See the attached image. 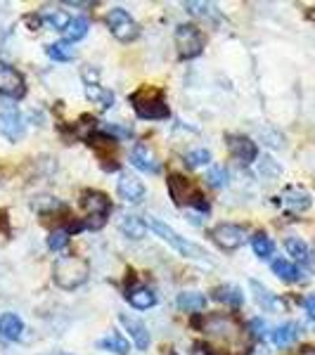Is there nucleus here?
Listing matches in <instances>:
<instances>
[{
  "instance_id": "obj_37",
  "label": "nucleus",
  "mask_w": 315,
  "mask_h": 355,
  "mask_svg": "<svg viewBox=\"0 0 315 355\" xmlns=\"http://www.w3.org/2000/svg\"><path fill=\"white\" fill-rule=\"evenodd\" d=\"M303 306H306V313L315 320V296H308V299L303 301Z\"/></svg>"
},
{
  "instance_id": "obj_23",
  "label": "nucleus",
  "mask_w": 315,
  "mask_h": 355,
  "mask_svg": "<svg viewBox=\"0 0 315 355\" xmlns=\"http://www.w3.org/2000/svg\"><path fill=\"white\" fill-rule=\"evenodd\" d=\"M178 308L187 313H199L206 308V296L199 294V291H182L178 296Z\"/></svg>"
},
{
  "instance_id": "obj_13",
  "label": "nucleus",
  "mask_w": 315,
  "mask_h": 355,
  "mask_svg": "<svg viewBox=\"0 0 315 355\" xmlns=\"http://www.w3.org/2000/svg\"><path fill=\"white\" fill-rule=\"evenodd\" d=\"M81 204H83V209L88 211L90 218H107V216H110V209H112V202L107 199V194L95 192V190L83 192Z\"/></svg>"
},
{
  "instance_id": "obj_35",
  "label": "nucleus",
  "mask_w": 315,
  "mask_h": 355,
  "mask_svg": "<svg viewBox=\"0 0 315 355\" xmlns=\"http://www.w3.org/2000/svg\"><path fill=\"white\" fill-rule=\"evenodd\" d=\"M33 209H36V211H41V214H45V211L62 209V204L57 202V199H53V197H38L36 202H33Z\"/></svg>"
},
{
  "instance_id": "obj_25",
  "label": "nucleus",
  "mask_w": 315,
  "mask_h": 355,
  "mask_svg": "<svg viewBox=\"0 0 315 355\" xmlns=\"http://www.w3.org/2000/svg\"><path fill=\"white\" fill-rule=\"evenodd\" d=\"M284 249H287V254L294 261L311 263V249H308V244L303 242L301 237H287V242H284Z\"/></svg>"
},
{
  "instance_id": "obj_32",
  "label": "nucleus",
  "mask_w": 315,
  "mask_h": 355,
  "mask_svg": "<svg viewBox=\"0 0 315 355\" xmlns=\"http://www.w3.org/2000/svg\"><path fill=\"white\" fill-rule=\"evenodd\" d=\"M206 182H209L211 187H216V190H219V187H223L228 182V171L223 168V166H214V168L206 173Z\"/></svg>"
},
{
  "instance_id": "obj_14",
  "label": "nucleus",
  "mask_w": 315,
  "mask_h": 355,
  "mask_svg": "<svg viewBox=\"0 0 315 355\" xmlns=\"http://www.w3.org/2000/svg\"><path fill=\"white\" fill-rule=\"evenodd\" d=\"M280 202H282L284 209H289V211H296V214H301V211L311 209L313 199H311V194H308L306 190H299V187H289V190L284 192L282 197H280Z\"/></svg>"
},
{
  "instance_id": "obj_3",
  "label": "nucleus",
  "mask_w": 315,
  "mask_h": 355,
  "mask_svg": "<svg viewBox=\"0 0 315 355\" xmlns=\"http://www.w3.org/2000/svg\"><path fill=\"white\" fill-rule=\"evenodd\" d=\"M147 227L157 234V237H162L166 244H171L173 246L178 254H182L185 259H194V261H209L206 259V251L202 249V246H197L194 242H190V239H185V237H180L178 232L173 230V227H169L164 220H159V218H150L147 220Z\"/></svg>"
},
{
  "instance_id": "obj_10",
  "label": "nucleus",
  "mask_w": 315,
  "mask_h": 355,
  "mask_svg": "<svg viewBox=\"0 0 315 355\" xmlns=\"http://www.w3.org/2000/svg\"><path fill=\"white\" fill-rule=\"evenodd\" d=\"M228 150L239 164H254L256 157H259V147L256 142H251L249 137L244 135H228Z\"/></svg>"
},
{
  "instance_id": "obj_34",
  "label": "nucleus",
  "mask_w": 315,
  "mask_h": 355,
  "mask_svg": "<svg viewBox=\"0 0 315 355\" xmlns=\"http://www.w3.org/2000/svg\"><path fill=\"white\" fill-rule=\"evenodd\" d=\"M67 244H69V230H55V232H50L48 246H50L53 251H62Z\"/></svg>"
},
{
  "instance_id": "obj_18",
  "label": "nucleus",
  "mask_w": 315,
  "mask_h": 355,
  "mask_svg": "<svg viewBox=\"0 0 315 355\" xmlns=\"http://www.w3.org/2000/svg\"><path fill=\"white\" fill-rule=\"evenodd\" d=\"M182 8H185L190 15L199 17V19H209V21H214V24H219L221 21L219 8L211 5V3H197V0H190V3H182Z\"/></svg>"
},
{
  "instance_id": "obj_16",
  "label": "nucleus",
  "mask_w": 315,
  "mask_h": 355,
  "mask_svg": "<svg viewBox=\"0 0 315 355\" xmlns=\"http://www.w3.org/2000/svg\"><path fill=\"white\" fill-rule=\"evenodd\" d=\"M119 227H121V232L126 237L130 239H142L147 234V223L140 218V216H133V214H124L121 218H119Z\"/></svg>"
},
{
  "instance_id": "obj_19",
  "label": "nucleus",
  "mask_w": 315,
  "mask_h": 355,
  "mask_svg": "<svg viewBox=\"0 0 315 355\" xmlns=\"http://www.w3.org/2000/svg\"><path fill=\"white\" fill-rule=\"evenodd\" d=\"M273 272L278 275L282 282H301L303 279V272L294 266V263H289L287 259L273 261Z\"/></svg>"
},
{
  "instance_id": "obj_38",
  "label": "nucleus",
  "mask_w": 315,
  "mask_h": 355,
  "mask_svg": "<svg viewBox=\"0 0 315 355\" xmlns=\"http://www.w3.org/2000/svg\"><path fill=\"white\" fill-rule=\"evenodd\" d=\"M311 268H313V272H315V249L311 251Z\"/></svg>"
},
{
  "instance_id": "obj_7",
  "label": "nucleus",
  "mask_w": 315,
  "mask_h": 355,
  "mask_svg": "<svg viewBox=\"0 0 315 355\" xmlns=\"http://www.w3.org/2000/svg\"><path fill=\"white\" fill-rule=\"evenodd\" d=\"M0 133L8 137L10 142H17L26 135L24 116H22L17 107H5V110L0 112Z\"/></svg>"
},
{
  "instance_id": "obj_5",
  "label": "nucleus",
  "mask_w": 315,
  "mask_h": 355,
  "mask_svg": "<svg viewBox=\"0 0 315 355\" xmlns=\"http://www.w3.org/2000/svg\"><path fill=\"white\" fill-rule=\"evenodd\" d=\"M107 26H110L112 36L121 43H130L140 36V26H137V21L126 12L124 8L110 10V15H107Z\"/></svg>"
},
{
  "instance_id": "obj_39",
  "label": "nucleus",
  "mask_w": 315,
  "mask_h": 355,
  "mask_svg": "<svg viewBox=\"0 0 315 355\" xmlns=\"http://www.w3.org/2000/svg\"><path fill=\"white\" fill-rule=\"evenodd\" d=\"M53 355H69V353H53Z\"/></svg>"
},
{
  "instance_id": "obj_22",
  "label": "nucleus",
  "mask_w": 315,
  "mask_h": 355,
  "mask_svg": "<svg viewBox=\"0 0 315 355\" xmlns=\"http://www.w3.org/2000/svg\"><path fill=\"white\" fill-rule=\"evenodd\" d=\"M100 348H102V351L117 353V355H126L130 351V343H128V339H126L124 334H119V331H110V334L100 341Z\"/></svg>"
},
{
  "instance_id": "obj_28",
  "label": "nucleus",
  "mask_w": 315,
  "mask_h": 355,
  "mask_svg": "<svg viewBox=\"0 0 315 355\" xmlns=\"http://www.w3.org/2000/svg\"><path fill=\"white\" fill-rule=\"evenodd\" d=\"M251 249H254V254L259 256V259H271L275 244L266 232H256L254 237H251Z\"/></svg>"
},
{
  "instance_id": "obj_26",
  "label": "nucleus",
  "mask_w": 315,
  "mask_h": 355,
  "mask_svg": "<svg viewBox=\"0 0 315 355\" xmlns=\"http://www.w3.org/2000/svg\"><path fill=\"white\" fill-rule=\"evenodd\" d=\"M214 299L225 303V306H242L244 303V294L239 291L237 287H232V284H225V287H216L214 289Z\"/></svg>"
},
{
  "instance_id": "obj_17",
  "label": "nucleus",
  "mask_w": 315,
  "mask_h": 355,
  "mask_svg": "<svg viewBox=\"0 0 315 355\" xmlns=\"http://www.w3.org/2000/svg\"><path fill=\"white\" fill-rule=\"evenodd\" d=\"M126 301H128L133 308H137V311H150L154 303H157V296H154V291L147 287H135V289H128Z\"/></svg>"
},
{
  "instance_id": "obj_30",
  "label": "nucleus",
  "mask_w": 315,
  "mask_h": 355,
  "mask_svg": "<svg viewBox=\"0 0 315 355\" xmlns=\"http://www.w3.org/2000/svg\"><path fill=\"white\" fill-rule=\"evenodd\" d=\"M88 28H90V21L85 19V17H76V19H71V24L67 26V41L69 43H76L81 41V38L88 36Z\"/></svg>"
},
{
  "instance_id": "obj_15",
  "label": "nucleus",
  "mask_w": 315,
  "mask_h": 355,
  "mask_svg": "<svg viewBox=\"0 0 315 355\" xmlns=\"http://www.w3.org/2000/svg\"><path fill=\"white\" fill-rule=\"evenodd\" d=\"M24 334V322L17 313H3L0 315V336L8 341H17Z\"/></svg>"
},
{
  "instance_id": "obj_6",
  "label": "nucleus",
  "mask_w": 315,
  "mask_h": 355,
  "mask_svg": "<svg viewBox=\"0 0 315 355\" xmlns=\"http://www.w3.org/2000/svg\"><path fill=\"white\" fill-rule=\"evenodd\" d=\"M209 234H211V239L225 251H235L247 242V227L235 225V223H221V225H216Z\"/></svg>"
},
{
  "instance_id": "obj_8",
  "label": "nucleus",
  "mask_w": 315,
  "mask_h": 355,
  "mask_svg": "<svg viewBox=\"0 0 315 355\" xmlns=\"http://www.w3.org/2000/svg\"><path fill=\"white\" fill-rule=\"evenodd\" d=\"M0 95L10 100H22L26 95V81L17 69L0 67Z\"/></svg>"
},
{
  "instance_id": "obj_36",
  "label": "nucleus",
  "mask_w": 315,
  "mask_h": 355,
  "mask_svg": "<svg viewBox=\"0 0 315 355\" xmlns=\"http://www.w3.org/2000/svg\"><path fill=\"white\" fill-rule=\"evenodd\" d=\"M251 329H254V334L259 336V339H263V336H266L268 324L263 322V320H251Z\"/></svg>"
},
{
  "instance_id": "obj_11",
  "label": "nucleus",
  "mask_w": 315,
  "mask_h": 355,
  "mask_svg": "<svg viewBox=\"0 0 315 355\" xmlns=\"http://www.w3.org/2000/svg\"><path fill=\"white\" fill-rule=\"evenodd\" d=\"M117 192L126 204H140L145 199V185H142L140 178L130 173H121L117 182Z\"/></svg>"
},
{
  "instance_id": "obj_12",
  "label": "nucleus",
  "mask_w": 315,
  "mask_h": 355,
  "mask_svg": "<svg viewBox=\"0 0 315 355\" xmlns=\"http://www.w3.org/2000/svg\"><path fill=\"white\" fill-rule=\"evenodd\" d=\"M119 320H121V324L128 329L130 341L135 343L137 351H147V348H150V331H147L145 324H142L137 318H130V315H126V313L119 315Z\"/></svg>"
},
{
  "instance_id": "obj_2",
  "label": "nucleus",
  "mask_w": 315,
  "mask_h": 355,
  "mask_svg": "<svg viewBox=\"0 0 315 355\" xmlns=\"http://www.w3.org/2000/svg\"><path fill=\"white\" fill-rule=\"evenodd\" d=\"M130 105L140 119H150V121H162L169 119V105H166L164 95L154 88H142L130 95Z\"/></svg>"
},
{
  "instance_id": "obj_9",
  "label": "nucleus",
  "mask_w": 315,
  "mask_h": 355,
  "mask_svg": "<svg viewBox=\"0 0 315 355\" xmlns=\"http://www.w3.org/2000/svg\"><path fill=\"white\" fill-rule=\"evenodd\" d=\"M130 164H133L137 171H142V173L154 175L162 171V164H159L157 154L152 152V147L147 145V142H137L133 147V152H130Z\"/></svg>"
},
{
  "instance_id": "obj_21",
  "label": "nucleus",
  "mask_w": 315,
  "mask_h": 355,
  "mask_svg": "<svg viewBox=\"0 0 315 355\" xmlns=\"http://www.w3.org/2000/svg\"><path fill=\"white\" fill-rule=\"evenodd\" d=\"M296 336H299V324L296 322L280 324V327L273 331V343L278 348H287L296 341Z\"/></svg>"
},
{
  "instance_id": "obj_31",
  "label": "nucleus",
  "mask_w": 315,
  "mask_h": 355,
  "mask_svg": "<svg viewBox=\"0 0 315 355\" xmlns=\"http://www.w3.org/2000/svg\"><path fill=\"white\" fill-rule=\"evenodd\" d=\"M251 289H254V299H256V303H259V306H263V308H273L275 303V296H273V291L271 289H266L263 287L261 282H256V279H251Z\"/></svg>"
},
{
  "instance_id": "obj_20",
  "label": "nucleus",
  "mask_w": 315,
  "mask_h": 355,
  "mask_svg": "<svg viewBox=\"0 0 315 355\" xmlns=\"http://www.w3.org/2000/svg\"><path fill=\"white\" fill-rule=\"evenodd\" d=\"M169 194L176 204H190V185L182 175H171L169 178Z\"/></svg>"
},
{
  "instance_id": "obj_33",
  "label": "nucleus",
  "mask_w": 315,
  "mask_h": 355,
  "mask_svg": "<svg viewBox=\"0 0 315 355\" xmlns=\"http://www.w3.org/2000/svg\"><path fill=\"white\" fill-rule=\"evenodd\" d=\"M185 162H187V166H192V168H199V166H206L211 162V152L209 150H194V152L187 154Z\"/></svg>"
},
{
  "instance_id": "obj_24",
  "label": "nucleus",
  "mask_w": 315,
  "mask_h": 355,
  "mask_svg": "<svg viewBox=\"0 0 315 355\" xmlns=\"http://www.w3.org/2000/svg\"><path fill=\"white\" fill-rule=\"evenodd\" d=\"M85 97H88V100H93L95 105H100L102 110H110V107L114 105V93H112V90L102 88V85H97V83L85 85Z\"/></svg>"
},
{
  "instance_id": "obj_29",
  "label": "nucleus",
  "mask_w": 315,
  "mask_h": 355,
  "mask_svg": "<svg viewBox=\"0 0 315 355\" xmlns=\"http://www.w3.org/2000/svg\"><path fill=\"white\" fill-rule=\"evenodd\" d=\"M41 19L48 21V24L53 28H57V31H67V26L71 24V17H69L65 10H53V8H45Z\"/></svg>"
},
{
  "instance_id": "obj_1",
  "label": "nucleus",
  "mask_w": 315,
  "mask_h": 355,
  "mask_svg": "<svg viewBox=\"0 0 315 355\" xmlns=\"http://www.w3.org/2000/svg\"><path fill=\"white\" fill-rule=\"evenodd\" d=\"M90 263L81 256H62L53 266V279L60 289H76L88 282Z\"/></svg>"
},
{
  "instance_id": "obj_4",
  "label": "nucleus",
  "mask_w": 315,
  "mask_h": 355,
  "mask_svg": "<svg viewBox=\"0 0 315 355\" xmlns=\"http://www.w3.org/2000/svg\"><path fill=\"white\" fill-rule=\"evenodd\" d=\"M176 48L182 60H192L199 57L204 50V33L202 28H197L194 24H180L176 28Z\"/></svg>"
},
{
  "instance_id": "obj_27",
  "label": "nucleus",
  "mask_w": 315,
  "mask_h": 355,
  "mask_svg": "<svg viewBox=\"0 0 315 355\" xmlns=\"http://www.w3.org/2000/svg\"><path fill=\"white\" fill-rule=\"evenodd\" d=\"M45 53H48V57H53L55 62H69L76 57V48H74V43H69V41H60V43L48 45Z\"/></svg>"
}]
</instances>
